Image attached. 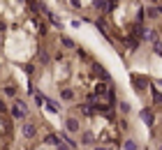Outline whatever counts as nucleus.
Returning <instances> with one entry per match:
<instances>
[{"label": "nucleus", "mask_w": 162, "mask_h": 150, "mask_svg": "<svg viewBox=\"0 0 162 150\" xmlns=\"http://www.w3.org/2000/svg\"><path fill=\"white\" fill-rule=\"evenodd\" d=\"M12 116H14V118H26V104H23V102H16V104L12 106Z\"/></svg>", "instance_id": "f257e3e1"}, {"label": "nucleus", "mask_w": 162, "mask_h": 150, "mask_svg": "<svg viewBox=\"0 0 162 150\" xmlns=\"http://www.w3.org/2000/svg\"><path fill=\"white\" fill-rule=\"evenodd\" d=\"M141 120H144L146 125H153V111H144V113H141Z\"/></svg>", "instance_id": "f03ea898"}, {"label": "nucleus", "mask_w": 162, "mask_h": 150, "mask_svg": "<svg viewBox=\"0 0 162 150\" xmlns=\"http://www.w3.org/2000/svg\"><path fill=\"white\" fill-rule=\"evenodd\" d=\"M76 127H79V122H76V120H67V129H69V132H74V129H76Z\"/></svg>", "instance_id": "20e7f679"}, {"label": "nucleus", "mask_w": 162, "mask_h": 150, "mask_svg": "<svg viewBox=\"0 0 162 150\" xmlns=\"http://www.w3.org/2000/svg\"><path fill=\"white\" fill-rule=\"evenodd\" d=\"M125 148H128V150H134V148H137V143H134V141H128V143H125Z\"/></svg>", "instance_id": "39448f33"}, {"label": "nucleus", "mask_w": 162, "mask_h": 150, "mask_svg": "<svg viewBox=\"0 0 162 150\" xmlns=\"http://www.w3.org/2000/svg\"><path fill=\"white\" fill-rule=\"evenodd\" d=\"M23 132H26V136H32V134H35V125H30V122H28V125L23 127Z\"/></svg>", "instance_id": "7ed1b4c3"}, {"label": "nucleus", "mask_w": 162, "mask_h": 150, "mask_svg": "<svg viewBox=\"0 0 162 150\" xmlns=\"http://www.w3.org/2000/svg\"><path fill=\"white\" fill-rule=\"evenodd\" d=\"M97 150H111V148H104V146H102V148H97Z\"/></svg>", "instance_id": "423d86ee"}]
</instances>
